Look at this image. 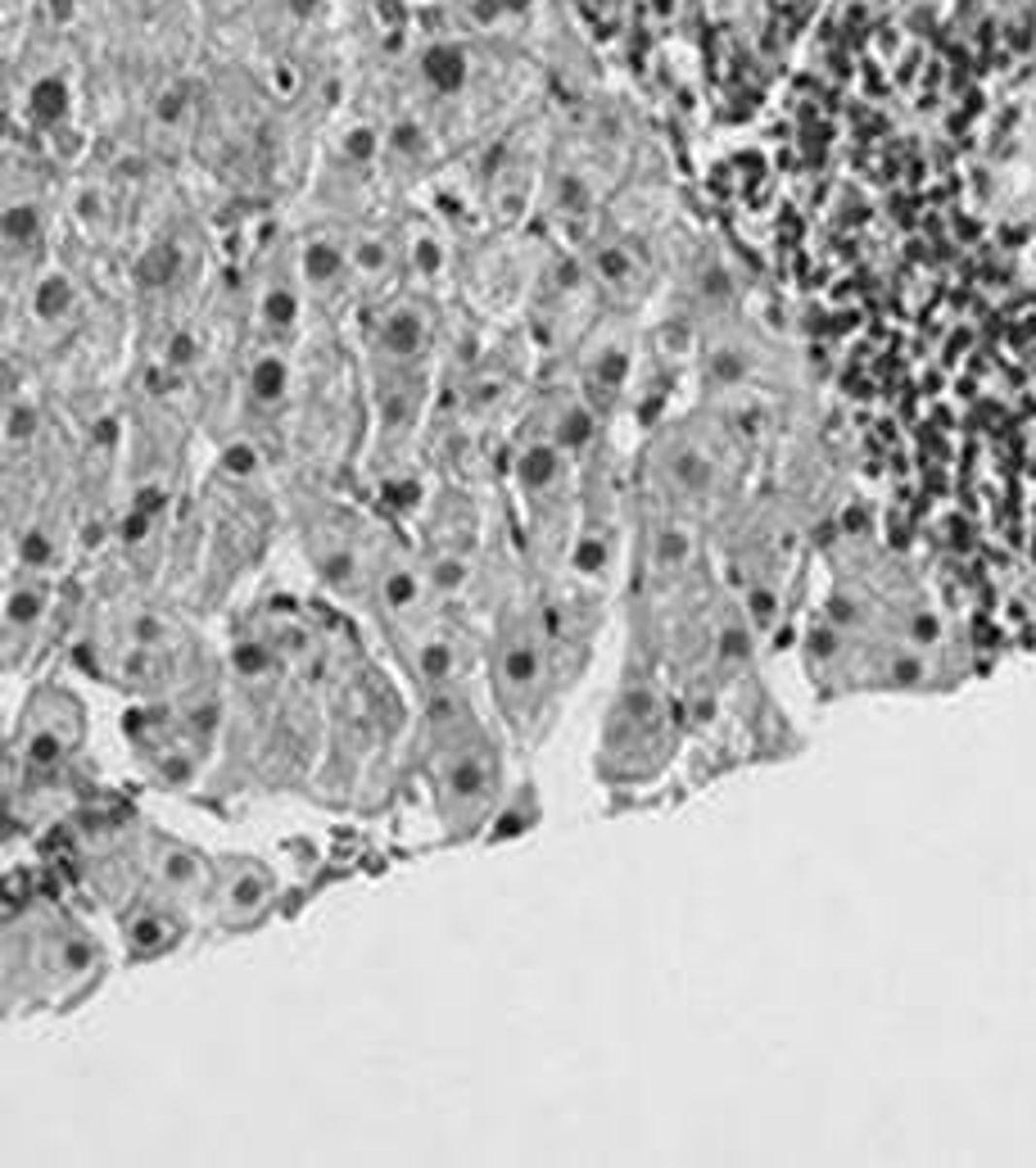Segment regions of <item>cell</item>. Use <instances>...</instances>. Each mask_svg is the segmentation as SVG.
<instances>
[{
  "label": "cell",
  "instance_id": "11",
  "mask_svg": "<svg viewBox=\"0 0 1036 1168\" xmlns=\"http://www.w3.org/2000/svg\"><path fill=\"white\" fill-rule=\"evenodd\" d=\"M389 512L372 503L358 485L285 476V539L299 548L313 580L353 621L367 598L376 553L389 531Z\"/></svg>",
  "mask_w": 1036,
  "mask_h": 1168
},
{
  "label": "cell",
  "instance_id": "13",
  "mask_svg": "<svg viewBox=\"0 0 1036 1168\" xmlns=\"http://www.w3.org/2000/svg\"><path fill=\"white\" fill-rule=\"evenodd\" d=\"M281 875L277 865L253 851H213L209 888L200 906V929L217 938H236L277 915Z\"/></svg>",
  "mask_w": 1036,
  "mask_h": 1168
},
{
  "label": "cell",
  "instance_id": "2",
  "mask_svg": "<svg viewBox=\"0 0 1036 1168\" xmlns=\"http://www.w3.org/2000/svg\"><path fill=\"white\" fill-rule=\"evenodd\" d=\"M226 730L222 757L204 797H313L321 766V703L294 666H285L250 621L226 630Z\"/></svg>",
  "mask_w": 1036,
  "mask_h": 1168
},
{
  "label": "cell",
  "instance_id": "3",
  "mask_svg": "<svg viewBox=\"0 0 1036 1168\" xmlns=\"http://www.w3.org/2000/svg\"><path fill=\"white\" fill-rule=\"evenodd\" d=\"M480 684L489 711L503 725L517 757H530L557 725L571 689L585 679V666L566 648L539 584L530 580L520 539L507 531L493 553L485 598H480Z\"/></svg>",
  "mask_w": 1036,
  "mask_h": 1168
},
{
  "label": "cell",
  "instance_id": "9",
  "mask_svg": "<svg viewBox=\"0 0 1036 1168\" xmlns=\"http://www.w3.org/2000/svg\"><path fill=\"white\" fill-rule=\"evenodd\" d=\"M747 471H752V444L738 422L711 398L702 408L652 426L629 458L634 494L697 521L711 534L752 498Z\"/></svg>",
  "mask_w": 1036,
  "mask_h": 1168
},
{
  "label": "cell",
  "instance_id": "8",
  "mask_svg": "<svg viewBox=\"0 0 1036 1168\" xmlns=\"http://www.w3.org/2000/svg\"><path fill=\"white\" fill-rule=\"evenodd\" d=\"M109 938L64 897L32 892L5 910L0 929V1010L5 1019L73 1014L109 979Z\"/></svg>",
  "mask_w": 1036,
  "mask_h": 1168
},
{
  "label": "cell",
  "instance_id": "7",
  "mask_svg": "<svg viewBox=\"0 0 1036 1168\" xmlns=\"http://www.w3.org/2000/svg\"><path fill=\"white\" fill-rule=\"evenodd\" d=\"M507 743L503 725L485 711L476 684L417 698L408 771L425 788V807L444 842H476L507 807Z\"/></svg>",
  "mask_w": 1036,
  "mask_h": 1168
},
{
  "label": "cell",
  "instance_id": "12",
  "mask_svg": "<svg viewBox=\"0 0 1036 1168\" xmlns=\"http://www.w3.org/2000/svg\"><path fill=\"white\" fill-rule=\"evenodd\" d=\"M226 730V657L182 689L132 703L122 716V739L136 771L163 793L204 797Z\"/></svg>",
  "mask_w": 1036,
  "mask_h": 1168
},
{
  "label": "cell",
  "instance_id": "1",
  "mask_svg": "<svg viewBox=\"0 0 1036 1168\" xmlns=\"http://www.w3.org/2000/svg\"><path fill=\"white\" fill-rule=\"evenodd\" d=\"M73 875L114 924L127 965H154L200 938V906L213 851L168 834L146 815H105L78 824Z\"/></svg>",
  "mask_w": 1036,
  "mask_h": 1168
},
{
  "label": "cell",
  "instance_id": "5",
  "mask_svg": "<svg viewBox=\"0 0 1036 1168\" xmlns=\"http://www.w3.org/2000/svg\"><path fill=\"white\" fill-rule=\"evenodd\" d=\"M285 534V476L250 439L209 444L190 512L186 602L217 616L263 571Z\"/></svg>",
  "mask_w": 1036,
  "mask_h": 1168
},
{
  "label": "cell",
  "instance_id": "6",
  "mask_svg": "<svg viewBox=\"0 0 1036 1168\" xmlns=\"http://www.w3.org/2000/svg\"><path fill=\"white\" fill-rule=\"evenodd\" d=\"M95 793L91 706L68 679H32L14 706L5 739L10 842H37L78 820Z\"/></svg>",
  "mask_w": 1036,
  "mask_h": 1168
},
{
  "label": "cell",
  "instance_id": "4",
  "mask_svg": "<svg viewBox=\"0 0 1036 1168\" xmlns=\"http://www.w3.org/2000/svg\"><path fill=\"white\" fill-rule=\"evenodd\" d=\"M86 575L78 630L68 638V657L82 675L118 689L132 703L163 698L204 675L222 648H213L200 630V611L154 584L114 580L105 571Z\"/></svg>",
  "mask_w": 1036,
  "mask_h": 1168
},
{
  "label": "cell",
  "instance_id": "10",
  "mask_svg": "<svg viewBox=\"0 0 1036 1168\" xmlns=\"http://www.w3.org/2000/svg\"><path fill=\"white\" fill-rule=\"evenodd\" d=\"M688 739V716L675 684L648 652L624 648L620 675L602 706L593 739V779L607 793H643L675 771Z\"/></svg>",
  "mask_w": 1036,
  "mask_h": 1168
}]
</instances>
